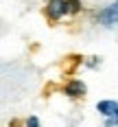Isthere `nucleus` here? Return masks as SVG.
Listing matches in <instances>:
<instances>
[{
	"instance_id": "nucleus-1",
	"label": "nucleus",
	"mask_w": 118,
	"mask_h": 127,
	"mask_svg": "<svg viewBox=\"0 0 118 127\" xmlns=\"http://www.w3.org/2000/svg\"><path fill=\"white\" fill-rule=\"evenodd\" d=\"M46 13H48V18H52V20L64 18L66 13H70L68 0H48V4H46Z\"/></svg>"
},
{
	"instance_id": "nucleus-3",
	"label": "nucleus",
	"mask_w": 118,
	"mask_h": 127,
	"mask_svg": "<svg viewBox=\"0 0 118 127\" xmlns=\"http://www.w3.org/2000/svg\"><path fill=\"white\" fill-rule=\"evenodd\" d=\"M96 110H98L103 116H116L118 103L116 101H98V103H96Z\"/></svg>"
},
{
	"instance_id": "nucleus-5",
	"label": "nucleus",
	"mask_w": 118,
	"mask_h": 127,
	"mask_svg": "<svg viewBox=\"0 0 118 127\" xmlns=\"http://www.w3.org/2000/svg\"><path fill=\"white\" fill-rule=\"evenodd\" d=\"M68 7H70V13H79L81 11V2H79V0H68Z\"/></svg>"
},
{
	"instance_id": "nucleus-7",
	"label": "nucleus",
	"mask_w": 118,
	"mask_h": 127,
	"mask_svg": "<svg viewBox=\"0 0 118 127\" xmlns=\"http://www.w3.org/2000/svg\"><path fill=\"white\" fill-rule=\"evenodd\" d=\"M114 118H116V123H118V112H116V116H114Z\"/></svg>"
},
{
	"instance_id": "nucleus-2",
	"label": "nucleus",
	"mask_w": 118,
	"mask_h": 127,
	"mask_svg": "<svg viewBox=\"0 0 118 127\" xmlns=\"http://www.w3.org/2000/svg\"><path fill=\"white\" fill-rule=\"evenodd\" d=\"M98 22L103 26H118V0L98 13Z\"/></svg>"
},
{
	"instance_id": "nucleus-4",
	"label": "nucleus",
	"mask_w": 118,
	"mask_h": 127,
	"mask_svg": "<svg viewBox=\"0 0 118 127\" xmlns=\"http://www.w3.org/2000/svg\"><path fill=\"white\" fill-rule=\"evenodd\" d=\"M85 92V86L81 83V81H70L68 86H66V94L68 96H81Z\"/></svg>"
},
{
	"instance_id": "nucleus-6",
	"label": "nucleus",
	"mask_w": 118,
	"mask_h": 127,
	"mask_svg": "<svg viewBox=\"0 0 118 127\" xmlns=\"http://www.w3.org/2000/svg\"><path fill=\"white\" fill-rule=\"evenodd\" d=\"M26 127H39V118L37 116H31V118L26 121Z\"/></svg>"
}]
</instances>
